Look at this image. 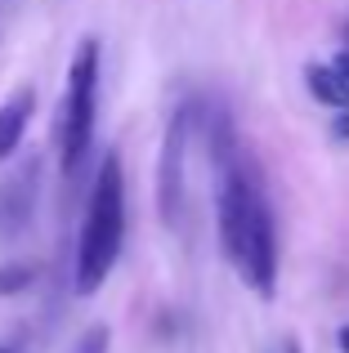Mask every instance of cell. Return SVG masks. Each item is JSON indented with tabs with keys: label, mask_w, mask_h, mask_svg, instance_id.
I'll return each mask as SVG.
<instances>
[{
	"label": "cell",
	"mask_w": 349,
	"mask_h": 353,
	"mask_svg": "<svg viewBox=\"0 0 349 353\" xmlns=\"http://www.w3.org/2000/svg\"><path fill=\"white\" fill-rule=\"evenodd\" d=\"M282 353H300V345H296V340H287V345H282Z\"/></svg>",
	"instance_id": "cell-13"
},
{
	"label": "cell",
	"mask_w": 349,
	"mask_h": 353,
	"mask_svg": "<svg viewBox=\"0 0 349 353\" xmlns=\"http://www.w3.org/2000/svg\"><path fill=\"white\" fill-rule=\"evenodd\" d=\"M197 130V108L179 103L166 121V139H161V157H157V210L161 224L179 228L183 210H188V143Z\"/></svg>",
	"instance_id": "cell-4"
},
{
	"label": "cell",
	"mask_w": 349,
	"mask_h": 353,
	"mask_svg": "<svg viewBox=\"0 0 349 353\" xmlns=\"http://www.w3.org/2000/svg\"><path fill=\"white\" fill-rule=\"evenodd\" d=\"M305 85H309V94H314L323 108H332L336 117L349 112V85L327 68V63H305Z\"/></svg>",
	"instance_id": "cell-6"
},
{
	"label": "cell",
	"mask_w": 349,
	"mask_h": 353,
	"mask_svg": "<svg viewBox=\"0 0 349 353\" xmlns=\"http://www.w3.org/2000/svg\"><path fill=\"white\" fill-rule=\"evenodd\" d=\"M327 68H332L336 77H341L345 85H349V50H336V54H332V63H327Z\"/></svg>",
	"instance_id": "cell-10"
},
{
	"label": "cell",
	"mask_w": 349,
	"mask_h": 353,
	"mask_svg": "<svg viewBox=\"0 0 349 353\" xmlns=\"http://www.w3.org/2000/svg\"><path fill=\"white\" fill-rule=\"evenodd\" d=\"M94 112H99V41L86 36L72 54L68 90H63V121H59V161L68 179H77V170L90 157Z\"/></svg>",
	"instance_id": "cell-3"
},
{
	"label": "cell",
	"mask_w": 349,
	"mask_h": 353,
	"mask_svg": "<svg viewBox=\"0 0 349 353\" xmlns=\"http://www.w3.org/2000/svg\"><path fill=\"white\" fill-rule=\"evenodd\" d=\"M0 353H14V349H0Z\"/></svg>",
	"instance_id": "cell-15"
},
{
	"label": "cell",
	"mask_w": 349,
	"mask_h": 353,
	"mask_svg": "<svg viewBox=\"0 0 349 353\" xmlns=\"http://www.w3.org/2000/svg\"><path fill=\"white\" fill-rule=\"evenodd\" d=\"M332 134H336V139H349V112H341V117L332 121Z\"/></svg>",
	"instance_id": "cell-11"
},
{
	"label": "cell",
	"mask_w": 349,
	"mask_h": 353,
	"mask_svg": "<svg viewBox=\"0 0 349 353\" xmlns=\"http://www.w3.org/2000/svg\"><path fill=\"white\" fill-rule=\"evenodd\" d=\"M32 112H36V90H32V85L14 90V94L0 103V161L18 152V143H23V134H27V121H32Z\"/></svg>",
	"instance_id": "cell-5"
},
{
	"label": "cell",
	"mask_w": 349,
	"mask_h": 353,
	"mask_svg": "<svg viewBox=\"0 0 349 353\" xmlns=\"http://www.w3.org/2000/svg\"><path fill=\"white\" fill-rule=\"evenodd\" d=\"M32 179H36V165H27L14 183H9L5 201H0V219H5V233H18L32 215Z\"/></svg>",
	"instance_id": "cell-7"
},
{
	"label": "cell",
	"mask_w": 349,
	"mask_h": 353,
	"mask_svg": "<svg viewBox=\"0 0 349 353\" xmlns=\"http://www.w3.org/2000/svg\"><path fill=\"white\" fill-rule=\"evenodd\" d=\"M210 157L219 170L215 188V224H219V246L224 259L242 273V282L251 286L260 300L278 295V233H273V210L264 201L260 174L251 161L237 157L233 130L224 117H215L210 130Z\"/></svg>",
	"instance_id": "cell-1"
},
{
	"label": "cell",
	"mask_w": 349,
	"mask_h": 353,
	"mask_svg": "<svg viewBox=\"0 0 349 353\" xmlns=\"http://www.w3.org/2000/svg\"><path fill=\"white\" fill-rule=\"evenodd\" d=\"M5 9H9V5H5V0H0V23H5Z\"/></svg>",
	"instance_id": "cell-14"
},
{
	"label": "cell",
	"mask_w": 349,
	"mask_h": 353,
	"mask_svg": "<svg viewBox=\"0 0 349 353\" xmlns=\"http://www.w3.org/2000/svg\"><path fill=\"white\" fill-rule=\"evenodd\" d=\"M108 345H112V336H108V327H90L86 336L77 340V349H72V353H108Z\"/></svg>",
	"instance_id": "cell-9"
},
{
	"label": "cell",
	"mask_w": 349,
	"mask_h": 353,
	"mask_svg": "<svg viewBox=\"0 0 349 353\" xmlns=\"http://www.w3.org/2000/svg\"><path fill=\"white\" fill-rule=\"evenodd\" d=\"M36 282V268L32 264H0V295H18Z\"/></svg>",
	"instance_id": "cell-8"
},
{
	"label": "cell",
	"mask_w": 349,
	"mask_h": 353,
	"mask_svg": "<svg viewBox=\"0 0 349 353\" xmlns=\"http://www.w3.org/2000/svg\"><path fill=\"white\" fill-rule=\"evenodd\" d=\"M336 345H341V353H349V327H341V336H336Z\"/></svg>",
	"instance_id": "cell-12"
},
{
	"label": "cell",
	"mask_w": 349,
	"mask_h": 353,
	"mask_svg": "<svg viewBox=\"0 0 349 353\" xmlns=\"http://www.w3.org/2000/svg\"><path fill=\"white\" fill-rule=\"evenodd\" d=\"M126 237V179L117 152H108L99 161L94 188L86 201V224H81L77 241V295H94L108 282V273L117 268Z\"/></svg>",
	"instance_id": "cell-2"
}]
</instances>
